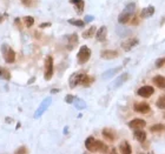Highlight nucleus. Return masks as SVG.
Instances as JSON below:
<instances>
[{
  "mask_svg": "<svg viewBox=\"0 0 165 154\" xmlns=\"http://www.w3.org/2000/svg\"><path fill=\"white\" fill-rule=\"evenodd\" d=\"M3 78L6 79V80H10L11 79V74H10V72H8V69L3 68Z\"/></svg>",
  "mask_w": 165,
  "mask_h": 154,
  "instance_id": "obj_34",
  "label": "nucleus"
},
{
  "mask_svg": "<svg viewBox=\"0 0 165 154\" xmlns=\"http://www.w3.org/2000/svg\"><path fill=\"white\" fill-rule=\"evenodd\" d=\"M20 1H21V4L24 6H26V7L31 6V4H32V0H20Z\"/></svg>",
  "mask_w": 165,
  "mask_h": 154,
  "instance_id": "obj_36",
  "label": "nucleus"
},
{
  "mask_svg": "<svg viewBox=\"0 0 165 154\" xmlns=\"http://www.w3.org/2000/svg\"><path fill=\"white\" fill-rule=\"evenodd\" d=\"M17 154H20V153H27V149L25 148L24 146L23 147H20V148H18L17 149V152H15Z\"/></svg>",
  "mask_w": 165,
  "mask_h": 154,
  "instance_id": "obj_37",
  "label": "nucleus"
},
{
  "mask_svg": "<svg viewBox=\"0 0 165 154\" xmlns=\"http://www.w3.org/2000/svg\"><path fill=\"white\" fill-rule=\"evenodd\" d=\"M68 45H67V49H70V51H72L73 48H74V46L78 44V35L77 34H71V35H68Z\"/></svg>",
  "mask_w": 165,
  "mask_h": 154,
  "instance_id": "obj_20",
  "label": "nucleus"
},
{
  "mask_svg": "<svg viewBox=\"0 0 165 154\" xmlns=\"http://www.w3.org/2000/svg\"><path fill=\"white\" fill-rule=\"evenodd\" d=\"M119 151H120L123 154H131L132 153V148L131 145L129 144L127 141H123L119 146Z\"/></svg>",
  "mask_w": 165,
  "mask_h": 154,
  "instance_id": "obj_21",
  "label": "nucleus"
},
{
  "mask_svg": "<svg viewBox=\"0 0 165 154\" xmlns=\"http://www.w3.org/2000/svg\"><path fill=\"white\" fill-rule=\"evenodd\" d=\"M146 126V121L143 120V119H133V120H131L130 122H129V127L130 128H132V130H139V128H144Z\"/></svg>",
  "mask_w": 165,
  "mask_h": 154,
  "instance_id": "obj_9",
  "label": "nucleus"
},
{
  "mask_svg": "<svg viewBox=\"0 0 165 154\" xmlns=\"http://www.w3.org/2000/svg\"><path fill=\"white\" fill-rule=\"evenodd\" d=\"M164 118H165V113H164Z\"/></svg>",
  "mask_w": 165,
  "mask_h": 154,
  "instance_id": "obj_45",
  "label": "nucleus"
},
{
  "mask_svg": "<svg viewBox=\"0 0 165 154\" xmlns=\"http://www.w3.org/2000/svg\"><path fill=\"white\" fill-rule=\"evenodd\" d=\"M150 131L152 133H160V132H164L165 131V126L163 124H156V125L151 126Z\"/></svg>",
  "mask_w": 165,
  "mask_h": 154,
  "instance_id": "obj_25",
  "label": "nucleus"
},
{
  "mask_svg": "<svg viewBox=\"0 0 165 154\" xmlns=\"http://www.w3.org/2000/svg\"><path fill=\"white\" fill-rule=\"evenodd\" d=\"M70 4L74 5V10L78 14H82L84 12V7H85V1L84 0H70Z\"/></svg>",
  "mask_w": 165,
  "mask_h": 154,
  "instance_id": "obj_13",
  "label": "nucleus"
},
{
  "mask_svg": "<svg viewBox=\"0 0 165 154\" xmlns=\"http://www.w3.org/2000/svg\"><path fill=\"white\" fill-rule=\"evenodd\" d=\"M153 93H155V88L152 86H147V85L141 87V88L137 91V94L139 96H141V98H150Z\"/></svg>",
  "mask_w": 165,
  "mask_h": 154,
  "instance_id": "obj_6",
  "label": "nucleus"
},
{
  "mask_svg": "<svg viewBox=\"0 0 165 154\" xmlns=\"http://www.w3.org/2000/svg\"><path fill=\"white\" fill-rule=\"evenodd\" d=\"M50 26H51V23H41L39 25L40 28H46V27H50Z\"/></svg>",
  "mask_w": 165,
  "mask_h": 154,
  "instance_id": "obj_38",
  "label": "nucleus"
},
{
  "mask_svg": "<svg viewBox=\"0 0 165 154\" xmlns=\"http://www.w3.org/2000/svg\"><path fill=\"white\" fill-rule=\"evenodd\" d=\"M106 35H107L106 26H102V27L96 32V35H94V37H96V39H97L98 41H105V40H106Z\"/></svg>",
  "mask_w": 165,
  "mask_h": 154,
  "instance_id": "obj_15",
  "label": "nucleus"
},
{
  "mask_svg": "<svg viewBox=\"0 0 165 154\" xmlns=\"http://www.w3.org/2000/svg\"><path fill=\"white\" fill-rule=\"evenodd\" d=\"M157 107L160 110H165V94L164 95H160L157 100Z\"/></svg>",
  "mask_w": 165,
  "mask_h": 154,
  "instance_id": "obj_29",
  "label": "nucleus"
},
{
  "mask_svg": "<svg viewBox=\"0 0 165 154\" xmlns=\"http://www.w3.org/2000/svg\"><path fill=\"white\" fill-rule=\"evenodd\" d=\"M155 13V7L153 6H147L146 8H143L141 12V18L145 19V18H151Z\"/></svg>",
  "mask_w": 165,
  "mask_h": 154,
  "instance_id": "obj_17",
  "label": "nucleus"
},
{
  "mask_svg": "<svg viewBox=\"0 0 165 154\" xmlns=\"http://www.w3.org/2000/svg\"><path fill=\"white\" fill-rule=\"evenodd\" d=\"M96 32H97V28L94 26H91L88 29H86L84 33H82V38L84 39H90L96 35Z\"/></svg>",
  "mask_w": 165,
  "mask_h": 154,
  "instance_id": "obj_24",
  "label": "nucleus"
},
{
  "mask_svg": "<svg viewBox=\"0 0 165 154\" xmlns=\"http://www.w3.org/2000/svg\"><path fill=\"white\" fill-rule=\"evenodd\" d=\"M138 43H139V40L137 38H130L121 43V48H123L124 51H126V52L127 51H131L132 48L136 47L137 45H138Z\"/></svg>",
  "mask_w": 165,
  "mask_h": 154,
  "instance_id": "obj_8",
  "label": "nucleus"
},
{
  "mask_svg": "<svg viewBox=\"0 0 165 154\" xmlns=\"http://www.w3.org/2000/svg\"><path fill=\"white\" fill-rule=\"evenodd\" d=\"M124 11H127V12H130V13H133V12L136 11V4H135V3H130V4H127Z\"/></svg>",
  "mask_w": 165,
  "mask_h": 154,
  "instance_id": "obj_31",
  "label": "nucleus"
},
{
  "mask_svg": "<svg viewBox=\"0 0 165 154\" xmlns=\"http://www.w3.org/2000/svg\"><path fill=\"white\" fill-rule=\"evenodd\" d=\"M23 20H24L26 27H32V26L34 25V18L33 17H24Z\"/></svg>",
  "mask_w": 165,
  "mask_h": 154,
  "instance_id": "obj_30",
  "label": "nucleus"
},
{
  "mask_svg": "<svg viewBox=\"0 0 165 154\" xmlns=\"http://www.w3.org/2000/svg\"><path fill=\"white\" fill-rule=\"evenodd\" d=\"M133 110L138 113H141V114H147V113H150L151 107L146 102H136L133 106Z\"/></svg>",
  "mask_w": 165,
  "mask_h": 154,
  "instance_id": "obj_7",
  "label": "nucleus"
},
{
  "mask_svg": "<svg viewBox=\"0 0 165 154\" xmlns=\"http://www.w3.org/2000/svg\"><path fill=\"white\" fill-rule=\"evenodd\" d=\"M121 71V66L119 67H114V68H111V69H109L106 72H104L102 74V79L103 80H107V79H111L112 77H114L117 73L120 72Z\"/></svg>",
  "mask_w": 165,
  "mask_h": 154,
  "instance_id": "obj_14",
  "label": "nucleus"
},
{
  "mask_svg": "<svg viewBox=\"0 0 165 154\" xmlns=\"http://www.w3.org/2000/svg\"><path fill=\"white\" fill-rule=\"evenodd\" d=\"M100 57L105 60H111V59H116L117 57H119V53L114 49H104L100 53Z\"/></svg>",
  "mask_w": 165,
  "mask_h": 154,
  "instance_id": "obj_10",
  "label": "nucleus"
},
{
  "mask_svg": "<svg viewBox=\"0 0 165 154\" xmlns=\"http://www.w3.org/2000/svg\"><path fill=\"white\" fill-rule=\"evenodd\" d=\"M82 77H84V73H80V72L73 73L72 75L70 77V79H68V85H70V87H71V88H74V87H77L78 85H80Z\"/></svg>",
  "mask_w": 165,
  "mask_h": 154,
  "instance_id": "obj_5",
  "label": "nucleus"
},
{
  "mask_svg": "<svg viewBox=\"0 0 165 154\" xmlns=\"http://www.w3.org/2000/svg\"><path fill=\"white\" fill-rule=\"evenodd\" d=\"M52 104V99L50 98V96H47V98H45L44 100H43V102L40 104V106L38 107V110L35 111V113H34V119H39L40 116L44 114L45 112H46V110L50 107V105Z\"/></svg>",
  "mask_w": 165,
  "mask_h": 154,
  "instance_id": "obj_4",
  "label": "nucleus"
},
{
  "mask_svg": "<svg viewBox=\"0 0 165 154\" xmlns=\"http://www.w3.org/2000/svg\"><path fill=\"white\" fill-rule=\"evenodd\" d=\"M58 92H59V90H57V88H53V90L51 91V93H53V94H54V93H58Z\"/></svg>",
  "mask_w": 165,
  "mask_h": 154,
  "instance_id": "obj_42",
  "label": "nucleus"
},
{
  "mask_svg": "<svg viewBox=\"0 0 165 154\" xmlns=\"http://www.w3.org/2000/svg\"><path fill=\"white\" fill-rule=\"evenodd\" d=\"M91 58V49L88 46H82L77 54V59L79 64H85Z\"/></svg>",
  "mask_w": 165,
  "mask_h": 154,
  "instance_id": "obj_3",
  "label": "nucleus"
},
{
  "mask_svg": "<svg viewBox=\"0 0 165 154\" xmlns=\"http://www.w3.org/2000/svg\"><path fill=\"white\" fill-rule=\"evenodd\" d=\"M67 128H68V127H65V130H64V133H65V134L67 133Z\"/></svg>",
  "mask_w": 165,
  "mask_h": 154,
  "instance_id": "obj_44",
  "label": "nucleus"
},
{
  "mask_svg": "<svg viewBox=\"0 0 165 154\" xmlns=\"http://www.w3.org/2000/svg\"><path fill=\"white\" fill-rule=\"evenodd\" d=\"M0 78H3V68H0Z\"/></svg>",
  "mask_w": 165,
  "mask_h": 154,
  "instance_id": "obj_43",
  "label": "nucleus"
},
{
  "mask_svg": "<svg viewBox=\"0 0 165 154\" xmlns=\"http://www.w3.org/2000/svg\"><path fill=\"white\" fill-rule=\"evenodd\" d=\"M107 151H109V147L100 140H96L91 148V152H107Z\"/></svg>",
  "mask_w": 165,
  "mask_h": 154,
  "instance_id": "obj_11",
  "label": "nucleus"
},
{
  "mask_svg": "<svg viewBox=\"0 0 165 154\" xmlns=\"http://www.w3.org/2000/svg\"><path fill=\"white\" fill-rule=\"evenodd\" d=\"M73 104H74V106H76L77 110H84V108L86 107V102L84 100H82V99H78V98L74 99Z\"/></svg>",
  "mask_w": 165,
  "mask_h": 154,
  "instance_id": "obj_27",
  "label": "nucleus"
},
{
  "mask_svg": "<svg viewBox=\"0 0 165 154\" xmlns=\"http://www.w3.org/2000/svg\"><path fill=\"white\" fill-rule=\"evenodd\" d=\"M67 23L70 25H73V26H77V27H84L85 26V21L80 19H68Z\"/></svg>",
  "mask_w": 165,
  "mask_h": 154,
  "instance_id": "obj_26",
  "label": "nucleus"
},
{
  "mask_svg": "<svg viewBox=\"0 0 165 154\" xmlns=\"http://www.w3.org/2000/svg\"><path fill=\"white\" fill-rule=\"evenodd\" d=\"M76 99V96L72 95V94H67V95L65 96V102L66 104H73V101Z\"/></svg>",
  "mask_w": 165,
  "mask_h": 154,
  "instance_id": "obj_33",
  "label": "nucleus"
},
{
  "mask_svg": "<svg viewBox=\"0 0 165 154\" xmlns=\"http://www.w3.org/2000/svg\"><path fill=\"white\" fill-rule=\"evenodd\" d=\"M53 58L51 55H47L45 59V72H44V79L46 81H49L53 77Z\"/></svg>",
  "mask_w": 165,
  "mask_h": 154,
  "instance_id": "obj_2",
  "label": "nucleus"
},
{
  "mask_svg": "<svg viewBox=\"0 0 165 154\" xmlns=\"http://www.w3.org/2000/svg\"><path fill=\"white\" fill-rule=\"evenodd\" d=\"M164 65H165V58H159V59H157V60H156L155 66H156L157 68L163 67Z\"/></svg>",
  "mask_w": 165,
  "mask_h": 154,
  "instance_id": "obj_32",
  "label": "nucleus"
},
{
  "mask_svg": "<svg viewBox=\"0 0 165 154\" xmlns=\"http://www.w3.org/2000/svg\"><path fill=\"white\" fill-rule=\"evenodd\" d=\"M5 17H7V14H5V15L0 14V24H3V21L5 20Z\"/></svg>",
  "mask_w": 165,
  "mask_h": 154,
  "instance_id": "obj_40",
  "label": "nucleus"
},
{
  "mask_svg": "<svg viewBox=\"0 0 165 154\" xmlns=\"http://www.w3.org/2000/svg\"><path fill=\"white\" fill-rule=\"evenodd\" d=\"M93 81H94V78L90 77V75H88V74H84V77H82V79L80 85L84 86V87H90L93 84Z\"/></svg>",
  "mask_w": 165,
  "mask_h": 154,
  "instance_id": "obj_23",
  "label": "nucleus"
},
{
  "mask_svg": "<svg viewBox=\"0 0 165 154\" xmlns=\"http://www.w3.org/2000/svg\"><path fill=\"white\" fill-rule=\"evenodd\" d=\"M127 79H129V74H127V73H123L121 75H119V77L117 78L116 80L113 81L112 87H113V88H118V87H120L121 85H124V84L127 81Z\"/></svg>",
  "mask_w": 165,
  "mask_h": 154,
  "instance_id": "obj_12",
  "label": "nucleus"
},
{
  "mask_svg": "<svg viewBox=\"0 0 165 154\" xmlns=\"http://www.w3.org/2000/svg\"><path fill=\"white\" fill-rule=\"evenodd\" d=\"M133 13H130V12H127V11H123L120 13V15L118 17V23L119 24H127L130 19H131V17Z\"/></svg>",
  "mask_w": 165,
  "mask_h": 154,
  "instance_id": "obj_16",
  "label": "nucleus"
},
{
  "mask_svg": "<svg viewBox=\"0 0 165 154\" xmlns=\"http://www.w3.org/2000/svg\"><path fill=\"white\" fill-rule=\"evenodd\" d=\"M152 81H153V84H155L157 87H159V88H165V78L164 77H162V75H156V77H153Z\"/></svg>",
  "mask_w": 165,
  "mask_h": 154,
  "instance_id": "obj_22",
  "label": "nucleus"
},
{
  "mask_svg": "<svg viewBox=\"0 0 165 154\" xmlns=\"http://www.w3.org/2000/svg\"><path fill=\"white\" fill-rule=\"evenodd\" d=\"M103 136L107 139L109 141H114L116 139V133H114V131L111 130V128H104L103 130Z\"/></svg>",
  "mask_w": 165,
  "mask_h": 154,
  "instance_id": "obj_18",
  "label": "nucleus"
},
{
  "mask_svg": "<svg viewBox=\"0 0 165 154\" xmlns=\"http://www.w3.org/2000/svg\"><path fill=\"white\" fill-rule=\"evenodd\" d=\"M93 20H94V17H93V15H86L84 21H85V24H88V23H91Z\"/></svg>",
  "mask_w": 165,
  "mask_h": 154,
  "instance_id": "obj_35",
  "label": "nucleus"
},
{
  "mask_svg": "<svg viewBox=\"0 0 165 154\" xmlns=\"http://www.w3.org/2000/svg\"><path fill=\"white\" fill-rule=\"evenodd\" d=\"M133 136H135V139H136L137 141H139V142H144V141L146 140V133L141 130V128H139V130H135V132H133Z\"/></svg>",
  "mask_w": 165,
  "mask_h": 154,
  "instance_id": "obj_19",
  "label": "nucleus"
},
{
  "mask_svg": "<svg viewBox=\"0 0 165 154\" xmlns=\"http://www.w3.org/2000/svg\"><path fill=\"white\" fill-rule=\"evenodd\" d=\"M1 53H3V57H4V59H5V61L7 64H13L15 61V52L7 44H3Z\"/></svg>",
  "mask_w": 165,
  "mask_h": 154,
  "instance_id": "obj_1",
  "label": "nucleus"
},
{
  "mask_svg": "<svg viewBox=\"0 0 165 154\" xmlns=\"http://www.w3.org/2000/svg\"><path fill=\"white\" fill-rule=\"evenodd\" d=\"M34 80H35V78H34V77H33V78H31L29 81H27V84L29 85V84H32V82H34Z\"/></svg>",
  "mask_w": 165,
  "mask_h": 154,
  "instance_id": "obj_41",
  "label": "nucleus"
},
{
  "mask_svg": "<svg viewBox=\"0 0 165 154\" xmlns=\"http://www.w3.org/2000/svg\"><path fill=\"white\" fill-rule=\"evenodd\" d=\"M14 23H15V25H17V27L19 29H21V26H20V19L19 18H17V19L14 20Z\"/></svg>",
  "mask_w": 165,
  "mask_h": 154,
  "instance_id": "obj_39",
  "label": "nucleus"
},
{
  "mask_svg": "<svg viewBox=\"0 0 165 154\" xmlns=\"http://www.w3.org/2000/svg\"><path fill=\"white\" fill-rule=\"evenodd\" d=\"M94 141H96V139L93 138V136H88V139L85 140V147L91 152V148H92L93 144H94Z\"/></svg>",
  "mask_w": 165,
  "mask_h": 154,
  "instance_id": "obj_28",
  "label": "nucleus"
}]
</instances>
